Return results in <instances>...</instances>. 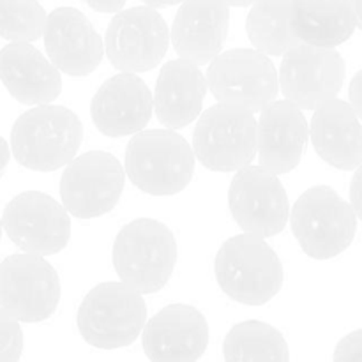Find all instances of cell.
Returning <instances> with one entry per match:
<instances>
[{
    "instance_id": "cell-29",
    "label": "cell",
    "mask_w": 362,
    "mask_h": 362,
    "mask_svg": "<svg viewBox=\"0 0 362 362\" xmlns=\"http://www.w3.org/2000/svg\"><path fill=\"white\" fill-rule=\"evenodd\" d=\"M350 204H352L357 218L362 221V165L357 166L352 182H350Z\"/></svg>"
},
{
    "instance_id": "cell-6",
    "label": "cell",
    "mask_w": 362,
    "mask_h": 362,
    "mask_svg": "<svg viewBox=\"0 0 362 362\" xmlns=\"http://www.w3.org/2000/svg\"><path fill=\"white\" fill-rule=\"evenodd\" d=\"M292 232L308 257L329 260L354 243L357 214L352 204L332 187L313 186L304 191L290 214Z\"/></svg>"
},
{
    "instance_id": "cell-4",
    "label": "cell",
    "mask_w": 362,
    "mask_h": 362,
    "mask_svg": "<svg viewBox=\"0 0 362 362\" xmlns=\"http://www.w3.org/2000/svg\"><path fill=\"white\" fill-rule=\"evenodd\" d=\"M194 151L173 129L140 131L126 148V173L131 182L152 197H172L193 179Z\"/></svg>"
},
{
    "instance_id": "cell-18",
    "label": "cell",
    "mask_w": 362,
    "mask_h": 362,
    "mask_svg": "<svg viewBox=\"0 0 362 362\" xmlns=\"http://www.w3.org/2000/svg\"><path fill=\"white\" fill-rule=\"evenodd\" d=\"M310 126L296 103L272 101L260 112L257 129V152L262 168L281 175L300 163Z\"/></svg>"
},
{
    "instance_id": "cell-7",
    "label": "cell",
    "mask_w": 362,
    "mask_h": 362,
    "mask_svg": "<svg viewBox=\"0 0 362 362\" xmlns=\"http://www.w3.org/2000/svg\"><path fill=\"white\" fill-rule=\"evenodd\" d=\"M257 129L250 110L225 103L211 106L193 131L194 156L212 172H237L257 154Z\"/></svg>"
},
{
    "instance_id": "cell-20",
    "label": "cell",
    "mask_w": 362,
    "mask_h": 362,
    "mask_svg": "<svg viewBox=\"0 0 362 362\" xmlns=\"http://www.w3.org/2000/svg\"><path fill=\"white\" fill-rule=\"evenodd\" d=\"M0 81L21 105H49L62 92L60 71L30 42H11L0 49Z\"/></svg>"
},
{
    "instance_id": "cell-8",
    "label": "cell",
    "mask_w": 362,
    "mask_h": 362,
    "mask_svg": "<svg viewBox=\"0 0 362 362\" xmlns=\"http://www.w3.org/2000/svg\"><path fill=\"white\" fill-rule=\"evenodd\" d=\"M207 85L219 103L262 112L278 95L279 73L258 49L235 48L219 53L207 69Z\"/></svg>"
},
{
    "instance_id": "cell-11",
    "label": "cell",
    "mask_w": 362,
    "mask_h": 362,
    "mask_svg": "<svg viewBox=\"0 0 362 362\" xmlns=\"http://www.w3.org/2000/svg\"><path fill=\"white\" fill-rule=\"evenodd\" d=\"M172 34L154 7L119 11L106 28L105 49L120 73H145L158 66L168 49Z\"/></svg>"
},
{
    "instance_id": "cell-36",
    "label": "cell",
    "mask_w": 362,
    "mask_h": 362,
    "mask_svg": "<svg viewBox=\"0 0 362 362\" xmlns=\"http://www.w3.org/2000/svg\"><path fill=\"white\" fill-rule=\"evenodd\" d=\"M2 228H4V225H2V219H0V237H2Z\"/></svg>"
},
{
    "instance_id": "cell-1",
    "label": "cell",
    "mask_w": 362,
    "mask_h": 362,
    "mask_svg": "<svg viewBox=\"0 0 362 362\" xmlns=\"http://www.w3.org/2000/svg\"><path fill=\"white\" fill-rule=\"evenodd\" d=\"M83 140V124L73 110L39 105L21 113L11 129V152L21 166L55 172L67 166Z\"/></svg>"
},
{
    "instance_id": "cell-24",
    "label": "cell",
    "mask_w": 362,
    "mask_h": 362,
    "mask_svg": "<svg viewBox=\"0 0 362 362\" xmlns=\"http://www.w3.org/2000/svg\"><path fill=\"white\" fill-rule=\"evenodd\" d=\"M293 0H257L246 20L247 37L258 52L281 57L300 45L292 25Z\"/></svg>"
},
{
    "instance_id": "cell-21",
    "label": "cell",
    "mask_w": 362,
    "mask_h": 362,
    "mask_svg": "<svg viewBox=\"0 0 362 362\" xmlns=\"http://www.w3.org/2000/svg\"><path fill=\"white\" fill-rule=\"evenodd\" d=\"M317 154L338 170L362 165V124L350 103L331 99L318 106L310 124Z\"/></svg>"
},
{
    "instance_id": "cell-17",
    "label": "cell",
    "mask_w": 362,
    "mask_h": 362,
    "mask_svg": "<svg viewBox=\"0 0 362 362\" xmlns=\"http://www.w3.org/2000/svg\"><path fill=\"white\" fill-rule=\"evenodd\" d=\"M48 59L69 76H87L101 64L105 42L87 16L74 7H57L45 28Z\"/></svg>"
},
{
    "instance_id": "cell-2",
    "label": "cell",
    "mask_w": 362,
    "mask_h": 362,
    "mask_svg": "<svg viewBox=\"0 0 362 362\" xmlns=\"http://www.w3.org/2000/svg\"><path fill=\"white\" fill-rule=\"evenodd\" d=\"M214 274L230 299L246 306H262L283 286V265L276 251L253 233L230 237L216 255Z\"/></svg>"
},
{
    "instance_id": "cell-5",
    "label": "cell",
    "mask_w": 362,
    "mask_h": 362,
    "mask_svg": "<svg viewBox=\"0 0 362 362\" xmlns=\"http://www.w3.org/2000/svg\"><path fill=\"white\" fill-rule=\"evenodd\" d=\"M76 322L88 345L103 350L122 349L144 332L147 306L141 293L126 283H101L85 296Z\"/></svg>"
},
{
    "instance_id": "cell-22",
    "label": "cell",
    "mask_w": 362,
    "mask_h": 362,
    "mask_svg": "<svg viewBox=\"0 0 362 362\" xmlns=\"http://www.w3.org/2000/svg\"><path fill=\"white\" fill-rule=\"evenodd\" d=\"M207 78L197 64L170 60L161 67L154 90V110L166 129H182L197 120L207 92Z\"/></svg>"
},
{
    "instance_id": "cell-28",
    "label": "cell",
    "mask_w": 362,
    "mask_h": 362,
    "mask_svg": "<svg viewBox=\"0 0 362 362\" xmlns=\"http://www.w3.org/2000/svg\"><path fill=\"white\" fill-rule=\"evenodd\" d=\"M334 362H362V329L339 339L334 349Z\"/></svg>"
},
{
    "instance_id": "cell-13",
    "label": "cell",
    "mask_w": 362,
    "mask_h": 362,
    "mask_svg": "<svg viewBox=\"0 0 362 362\" xmlns=\"http://www.w3.org/2000/svg\"><path fill=\"white\" fill-rule=\"evenodd\" d=\"M228 205L237 225L253 235H278L288 223L285 186L276 173L262 166L237 170L228 189Z\"/></svg>"
},
{
    "instance_id": "cell-31",
    "label": "cell",
    "mask_w": 362,
    "mask_h": 362,
    "mask_svg": "<svg viewBox=\"0 0 362 362\" xmlns=\"http://www.w3.org/2000/svg\"><path fill=\"white\" fill-rule=\"evenodd\" d=\"M83 2L98 13H119L126 6V0H83Z\"/></svg>"
},
{
    "instance_id": "cell-3",
    "label": "cell",
    "mask_w": 362,
    "mask_h": 362,
    "mask_svg": "<svg viewBox=\"0 0 362 362\" xmlns=\"http://www.w3.org/2000/svg\"><path fill=\"white\" fill-rule=\"evenodd\" d=\"M113 267L122 283L140 293L165 288L177 264V240L161 221L140 218L127 223L115 237Z\"/></svg>"
},
{
    "instance_id": "cell-33",
    "label": "cell",
    "mask_w": 362,
    "mask_h": 362,
    "mask_svg": "<svg viewBox=\"0 0 362 362\" xmlns=\"http://www.w3.org/2000/svg\"><path fill=\"white\" fill-rule=\"evenodd\" d=\"M141 2L147 4L148 7H154V9H159V7L177 6V4H182L184 0H141Z\"/></svg>"
},
{
    "instance_id": "cell-12",
    "label": "cell",
    "mask_w": 362,
    "mask_h": 362,
    "mask_svg": "<svg viewBox=\"0 0 362 362\" xmlns=\"http://www.w3.org/2000/svg\"><path fill=\"white\" fill-rule=\"evenodd\" d=\"M2 225L7 237L27 253L49 257L69 244V212L49 194L25 191L4 209Z\"/></svg>"
},
{
    "instance_id": "cell-16",
    "label": "cell",
    "mask_w": 362,
    "mask_h": 362,
    "mask_svg": "<svg viewBox=\"0 0 362 362\" xmlns=\"http://www.w3.org/2000/svg\"><path fill=\"white\" fill-rule=\"evenodd\" d=\"M154 110V95L140 76L120 73L106 80L90 101V117L103 134L129 136L144 131Z\"/></svg>"
},
{
    "instance_id": "cell-15",
    "label": "cell",
    "mask_w": 362,
    "mask_h": 362,
    "mask_svg": "<svg viewBox=\"0 0 362 362\" xmlns=\"http://www.w3.org/2000/svg\"><path fill=\"white\" fill-rule=\"evenodd\" d=\"M141 343L152 362H197L209 345V324L187 304L163 308L145 324Z\"/></svg>"
},
{
    "instance_id": "cell-19",
    "label": "cell",
    "mask_w": 362,
    "mask_h": 362,
    "mask_svg": "<svg viewBox=\"0 0 362 362\" xmlns=\"http://www.w3.org/2000/svg\"><path fill=\"white\" fill-rule=\"evenodd\" d=\"M223 0H184L172 25V42L180 59L197 66L221 53L228 34L230 9Z\"/></svg>"
},
{
    "instance_id": "cell-32",
    "label": "cell",
    "mask_w": 362,
    "mask_h": 362,
    "mask_svg": "<svg viewBox=\"0 0 362 362\" xmlns=\"http://www.w3.org/2000/svg\"><path fill=\"white\" fill-rule=\"evenodd\" d=\"M9 158H11L9 145H7V141L0 136V175H2V172L6 170L7 163H9Z\"/></svg>"
},
{
    "instance_id": "cell-14",
    "label": "cell",
    "mask_w": 362,
    "mask_h": 362,
    "mask_svg": "<svg viewBox=\"0 0 362 362\" xmlns=\"http://www.w3.org/2000/svg\"><path fill=\"white\" fill-rule=\"evenodd\" d=\"M345 74V60L334 48L300 42L283 55L279 85L283 95L300 110H317L336 99Z\"/></svg>"
},
{
    "instance_id": "cell-27",
    "label": "cell",
    "mask_w": 362,
    "mask_h": 362,
    "mask_svg": "<svg viewBox=\"0 0 362 362\" xmlns=\"http://www.w3.org/2000/svg\"><path fill=\"white\" fill-rule=\"evenodd\" d=\"M23 352L20 322L0 308V362H18Z\"/></svg>"
},
{
    "instance_id": "cell-30",
    "label": "cell",
    "mask_w": 362,
    "mask_h": 362,
    "mask_svg": "<svg viewBox=\"0 0 362 362\" xmlns=\"http://www.w3.org/2000/svg\"><path fill=\"white\" fill-rule=\"evenodd\" d=\"M349 98H350V105H352V108L356 110V113L362 120V71L356 73V76H354L352 81H350Z\"/></svg>"
},
{
    "instance_id": "cell-34",
    "label": "cell",
    "mask_w": 362,
    "mask_h": 362,
    "mask_svg": "<svg viewBox=\"0 0 362 362\" xmlns=\"http://www.w3.org/2000/svg\"><path fill=\"white\" fill-rule=\"evenodd\" d=\"M350 4H352L354 14H356L357 27L362 30V0H350Z\"/></svg>"
},
{
    "instance_id": "cell-26",
    "label": "cell",
    "mask_w": 362,
    "mask_h": 362,
    "mask_svg": "<svg viewBox=\"0 0 362 362\" xmlns=\"http://www.w3.org/2000/svg\"><path fill=\"white\" fill-rule=\"evenodd\" d=\"M48 14L37 0H0V37L32 42L45 34Z\"/></svg>"
},
{
    "instance_id": "cell-10",
    "label": "cell",
    "mask_w": 362,
    "mask_h": 362,
    "mask_svg": "<svg viewBox=\"0 0 362 362\" xmlns=\"http://www.w3.org/2000/svg\"><path fill=\"white\" fill-rule=\"evenodd\" d=\"M124 166L103 151L85 152L66 166L60 179V198L71 216L92 219L113 211L124 189Z\"/></svg>"
},
{
    "instance_id": "cell-23",
    "label": "cell",
    "mask_w": 362,
    "mask_h": 362,
    "mask_svg": "<svg viewBox=\"0 0 362 362\" xmlns=\"http://www.w3.org/2000/svg\"><path fill=\"white\" fill-rule=\"evenodd\" d=\"M292 25L300 42L334 48L357 28L350 0H293Z\"/></svg>"
},
{
    "instance_id": "cell-35",
    "label": "cell",
    "mask_w": 362,
    "mask_h": 362,
    "mask_svg": "<svg viewBox=\"0 0 362 362\" xmlns=\"http://www.w3.org/2000/svg\"><path fill=\"white\" fill-rule=\"evenodd\" d=\"M223 2H226L232 7H247V6H253L257 0H223Z\"/></svg>"
},
{
    "instance_id": "cell-9",
    "label": "cell",
    "mask_w": 362,
    "mask_h": 362,
    "mask_svg": "<svg viewBox=\"0 0 362 362\" xmlns=\"http://www.w3.org/2000/svg\"><path fill=\"white\" fill-rule=\"evenodd\" d=\"M60 300V279L45 257L11 255L0 264V308L23 324L45 322Z\"/></svg>"
},
{
    "instance_id": "cell-25",
    "label": "cell",
    "mask_w": 362,
    "mask_h": 362,
    "mask_svg": "<svg viewBox=\"0 0 362 362\" xmlns=\"http://www.w3.org/2000/svg\"><path fill=\"white\" fill-rule=\"evenodd\" d=\"M225 362H290V350L281 332L258 320L233 325L223 343Z\"/></svg>"
}]
</instances>
